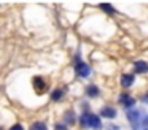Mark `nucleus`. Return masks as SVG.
<instances>
[{
    "label": "nucleus",
    "instance_id": "13",
    "mask_svg": "<svg viewBox=\"0 0 148 130\" xmlns=\"http://www.w3.org/2000/svg\"><path fill=\"white\" fill-rule=\"evenodd\" d=\"M11 130H24L23 125H19V124H14L13 127H11Z\"/></svg>",
    "mask_w": 148,
    "mask_h": 130
},
{
    "label": "nucleus",
    "instance_id": "12",
    "mask_svg": "<svg viewBox=\"0 0 148 130\" xmlns=\"http://www.w3.org/2000/svg\"><path fill=\"white\" fill-rule=\"evenodd\" d=\"M54 130H67V127L62 125V124H58V125L54 127Z\"/></svg>",
    "mask_w": 148,
    "mask_h": 130
},
{
    "label": "nucleus",
    "instance_id": "1",
    "mask_svg": "<svg viewBox=\"0 0 148 130\" xmlns=\"http://www.w3.org/2000/svg\"><path fill=\"white\" fill-rule=\"evenodd\" d=\"M81 125L99 129L100 127V119H99V116H96V114H83V116H81Z\"/></svg>",
    "mask_w": 148,
    "mask_h": 130
},
{
    "label": "nucleus",
    "instance_id": "9",
    "mask_svg": "<svg viewBox=\"0 0 148 130\" xmlns=\"http://www.w3.org/2000/svg\"><path fill=\"white\" fill-rule=\"evenodd\" d=\"M62 95H64V89H56V91L51 94V98H53L54 101H58V100H61Z\"/></svg>",
    "mask_w": 148,
    "mask_h": 130
},
{
    "label": "nucleus",
    "instance_id": "14",
    "mask_svg": "<svg viewBox=\"0 0 148 130\" xmlns=\"http://www.w3.org/2000/svg\"><path fill=\"white\" fill-rule=\"evenodd\" d=\"M143 101H145V103H148V95H145V97H143Z\"/></svg>",
    "mask_w": 148,
    "mask_h": 130
},
{
    "label": "nucleus",
    "instance_id": "11",
    "mask_svg": "<svg viewBox=\"0 0 148 130\" xmlns=\"http://www.w3.org/2000/svg\"><path fill=\"white\" fill-rule=\"evenodd\" d=\"M100 8H102L103 11H107L108 14H113V13H115V10H113V6H112V5H107V3H103V5H100Z\"/></svg>",
    "mask_w": 148,
    "mask_h": 130
},
{
    "label": "nucleus",
    "instance_id": "5",
    "mask_svg": "<svg viewBox=\"0 0 148 130\" xmlns=\"http://www.w3.org/2000/svg\"><path fill=\"white\" fill-rule=\"evenodd\" d=\"M119 100H121V103L124 105V106H134V103H135V100L131 97V95H126V94H123L121 97H119Z\"/></svg>",
    "mask_w": 148,
    "mask_h": 130
},
{
    "label": "nucleus",
    "instance_id": "8",
    "mask_svg": "<svg viewBox=\"0 0 148 130\" xmlns=\"http://www.w3.org/2000/svg\"><path fill=\"white\" fill-rule=\"evenodd\" d=\"M86 94L89 95V97H97V95H99V89H97V86H89V87L86 89Z\"/></svg>",
    "mask_w": 148,
    "mask_h": 130
},
{
    "label": "nucleus",
    "instance_id": "4",
    "mask_svg": "<svg viewBox=\"0 0 148 130\" xmlns=\"http://www.w3.org/2000/svg\"><path fill=\"white\" fill-rule=\"evenodd\" d=\"M127 119L131 120V124L134 127H137L138 120H140V113H138V111H129V113H127Z\"/></svg>",
    "mask_w": 148,
    "mask_h": 130
},
{
    "label": "nucleus",
    "instance_id": "6",
    "mask_svg": "<svg viewBox=\"0 0 148 130\" xmlns=\"http://www.w3.org/2000/svg\"><path fill=\"white\" fill-rule=\"evenodd\" d=\"M134 82V76L132 75H123L121 76V86L123 87H129Z\"/></svg>",
    "mask_w": 148,
    "mask_h": 130
},
{
    "label": "nucleus",
    "instance_id": "7",
    "mask_svg": "<svg viewBox=\"0 0 148 130\" xmlns=\"http://www.w3.org/2000/svg\"><path fill=\"white\" fill-rule=\"evenodd\" d=\"M135 71L138 73H147L148 71V65L145 62H135Z\"/></svg>",
    "mask_w": 148,
    "mask_h": 130
},
{
    "label": "nucleus",
    "instance_id": "2",
    "mask_svg": "<svg viewBox=\"0 0 148 130\" xmlns=\"http://www.w3.org/2000/svg\"><path fill=\"white\" fill-rule=\"evenodd\" d=\"M75 67H77V73L81 76V78H86V76H89V67H88L86 63L78 62Z\"/></svg>",
    "mask_w": 148,
    "mask_h": 130
},
{
    "label": "nucleus",
    "instance_id": "10",
    "mask_svg": "<svg viewBox=\"0 0 148 130\" xmlns=\"http://www.w3.org/2000/svg\"><path fill=\"white\" fill-rule=\"evenodd\" d=\"M30 130H46V125L43 122H35L32 127H30Z\"/></svg>",
    "mask_w": 148,
    "mask_h": 130
},
{
    "label": "nucleus",
    "instance_id": "15",
    "mask_svg": "<svg viewBox=\"0 0 148 130\" xmlns=\"http://www.w3.org/2000/svg\"><path fill=\"white\" fill-rule=\"evenodd\" d=\"M0 130H2V127H0Z\"/></svg>",
    "mask_w": 148,
    "mask_h": 130
},
{
    "label": "nucleus",
    "instance_id": "3",
    "mask_svg": "<svg viewBox=\"0 0 148 130\" xmlns=\"http://www.w3.org/2000/svg\"><path fill=\"white\" fill-rule=\"evenodd\" d=\"M100 114H102V117H108V119H112V117L116 116V110L112 106H105L100 110Z\"/></svg>",
    "mask_w": 148,
    "mask_h": 130
}]
</instances>
